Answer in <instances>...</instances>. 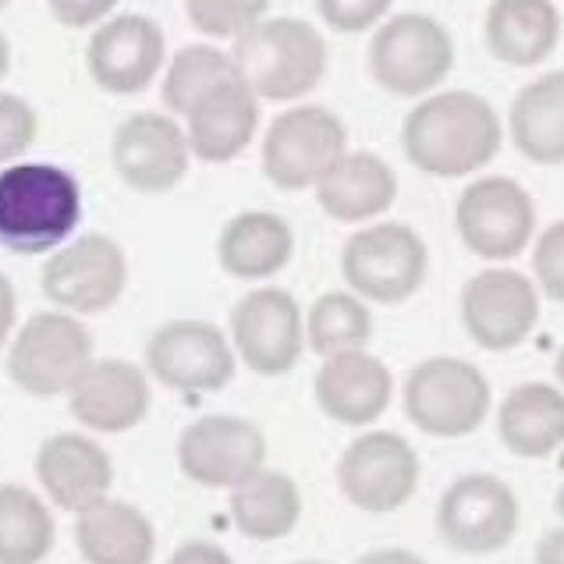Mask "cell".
<instances>
[{
    "label": "cell",
    "mask_w": 564,
    "mask_h": 564,
    "mask_svg": "<svg viewBox=\"0 0 564 564\" xmlns=\"http://www.w3.org/2000/svg\"><path fill=\"white\" fill-rule=\"evenodd\" d=\"M8 8V0H0V11H4Z\"/></svg>",
    "instance_id": "46"
},
{
    "label": "cell",
    "mask_w": 564,
    "mask_h": 564,
    "mask_svg": "<svg viewBox=\"0 0 564 564\" xmlns=\"http://www.w3.org/2000/svg\"><path fill=\"white\" fill-rule=\"evenodd\" d=\"M316 405L341 426H373L394 398V377L387 362L369 351H341L324 359L316 373Z\"/></svg>",
    "instance_id": "22"
},
{
    "label": "cell",
    "mask_w": 564,
    "mask_h": 564,
    "mask_svg": "<svg viewBox=\"0 0 564 564\" xmlns=\"http://www.w3.org/2000/svg\"><path fill=\"white\" fill-rule=\"evenodd\" d=\"M366 68L383 93L423 100L455 72V36L423 11L387 14L369 36Z\"/></svg>",
    "instance_id": "4"
},
{
    "label": "cell",
    "mask_w": 564,
    "mask_h": 564,
    "mask_svg": "<svg viewBox=\"0 0 564 564\" xmlns=\"http://www.w3.org/2000/svg\"><path fill=\"white\" fill-rule=\"evenodd\" d=\"M419 487V455L394 430H369L337 458V490L345 501L369 514L405 508Z\"/></svg>",
    "instance_id": "13"
},
{
    "label": "cell",
    "mask_w": 564,
    "mask_h": 564,
    "mask_svg": "<svg viewBox=\"0 0 564 564\" xmlns=\"http://www.w3.org/2000/svg\"><path fill=\"white\" fill-rule=\"evenodd\" d=\"M401 147L409 164L430 178H469L501 153L505 121L487 96L437 89L405 115Z\"/></svg>",
    "instance_id": "1"
},
{
    "label": "cell",
    "mask_w": 564,
    "mask_h": 564,
    "mask_svg": "<svg viewBox=\"0 0 564 564\" xmlns=\"http://www.w3.org/2000/svg\"><path fill=\"white\" fill-rule=\"evenodd\" d=\"M40 135V118L25 96L0 93V164H19V156L32 150Z\"/></svg>",
    "instance_id": "34"
},
{
    "label": "cell",
    "mask_w": 564,
    "mask_h": 564,
    "mask_svg": "<svg viewBox=\"0 0 564 564\" xmlns=\"http://www.w3.org/2000/svg\"><path fill=\"white\" fill-rule=\"evenodd\" d=\"M93 362V334L64 310L32 313L8 341V377L32 398L68 394Z\"/></svg>",
    "instance_id": "7"
},
{
    "label": "cell",
    "mask_w": 564,
    "mask_h": 564,
    "mask_svg": "<svg viewBox=\"0 0 564 564\" xmlns=\"http://www.w3.org/2000/svg\"><path fill=\"white\" fill-rule=\"evenodd\" d=\"M505 132L511 135V147L533 164H564V68L546 72L514 93Z\"/></svg>",
    "instance_id": "27"
},
{
    "label": "cell",
    "mask_w": 564,
    "mask_h": 564,
    "mask_svg": "<svg viewBox=\"0 0 564 564\" xmlns=\"http://www.w3.org/2000/svg\"><path fill=\"white\" fill-rule=\"evenodd\" d=\"M554 505H557V514L564 519V482H561V490H557V501H554Z\"/></svg>",
    "instance_id": "44"
},
{
    "label": "cell",
    "mask_w": 564,
    "mask_h": 564,
    "mask_svg": "<svg viewBox=\"0 0 564 564\" xmlns=\"http://www.w3.org/2000/svg\"><path fill=\"white\" fill-rule=\"evenodd\" d=\"M178 465L199 487L235 490L267 465V437L241 415H203L182 430Z\"/></svg>",
    "instance_id": "18"
},
{
    "label": "cell",
    "mask_w": 564,
    "mask_h": 564,
    "mask_svg": "<svg viewBox=\"0 0 564 564\" xmlns=\"http://www.w3.org/2000/svg\"><path fill=\"white\" fill-rule=\"evenodd\" d=\"M147 369L124 359H93L72 383L68 409L93 433H128L150 415Z\"/></svg>",
    "instance_id": "19"
},
{
    "label": "cell",
    "mask_w": 564,
    "mask_h": 564,
    "mask_svg": "<svg viewBox=\"0 0 564 564\" xmlns=\"http://www.w3.org/2000/svg\"><path fill=\"white\" fill-rule=\"evenodd\" d=\"M462 327L482 351H511L540 324V288L514 267H487L473 273L458 299Z\"/></svg>",
    "instance_id": "12"
},
{
    "label": "cell",
    "mask_w": 564,
    "mask_h": 564,
    "mask_svg": "<svg viewBox=\"0 0 564 564\" xmlns=\"http://www.w3.org/2000/svg\"><path fill=\"white\" fill-rule=\"evenodd\" d=\"M14 324H19V292L4 270H0V348L11 341Z\"/></svg>",
    "instance_id": "39"
},
{
    "label": "cell",
    "mask_w": 564,
    "mask_h": 564,
    "mask_svg": "<svg viewBox=\"0 0 564 564\" xmlns=\"http://www.w3.org/2000/svg\"><path fill=\"white\" fill-rule=\"evenodd\" d=\"M231 522L241 536L260 540V543H273L284 540L302 519V494L299 482L278 473V469H263L252 473L246 482H238L231 490Z\"/></svg>",
    "instance_id": "29"
},
{
    "label": "cell",
    "mask_w": 564,
    "mask_h": 564,
    "mask_svg": "<svg viewBox=\"0 0 564 564\" xmlns=\"http://www.w3.org/2000/svg\"><path fill=\"white\" fill-rule=\"evenodd\" d=\"M536 564H564V525L551 529V533L536 543Z\"/></svg>",
    "instance_id": "41"
},
{
    "label": "cell",
    "mask_w": 564,
    "mask_h": 564,
    "mask_svg": "<svg viewBox=\"0 0 564 564\" xmlns=\"http://www.w3.org/2000/svg\"><path fill=\"white\" fill-rule=\"evenodd\" d=\"M188 160L192 150L185 124H178L174 115L139 110V115H128L110 135V164L118 178L147 196L178 188L188 174Z\"/></svg>",
    "instance_id": "17"
},
{
    "label": "cell",
    "mask_w": 564,
    "mask_h": 564,
    "mask_svg": "<svg viewBox=\"0 0 564 564\" xmlns=\"http://www.w3.org/2000/svg\"><path fill=\"white\" fill-rule=\"evenodd\" d=\"M167 64V36L147 14H110L89 32L86 68L110 96H139Z\"/></svg>",
    "instance_id": "15"
},
{
    "label": "cell",
    "mask_w": 564,
    "mask_h": 564,
    "mask_svg": "<svg viewBox=\"0 0 564 564\" xmlns=\"http://www.w3.org/2000/svg\"><path fill=\"white\" fill-rule=\"evenodd\" d=\"M319 209L337 224H373L398 199V174L383 156L369 150H348L337 164L316 182Z\"/></svg>",
    "instance_id": "23"
},
{
    "label": "cell",
    "mask_w": 564,
    "mask_h": 564,
    "mask_svg": "<svg viewBox=\"0 0 564 564\" xmlns=\"http://www.w3.org/2000/svg\"><path fill=\"white\" fill-rule=\"evenodd\" d=\"M430 273V249L412 224L373 220L348 235L341 249V278L348 292L373 305L409 302Z\"/></svg>",
    "instance_id": "5"
},
{
    "label": "cell",
    "mask_w": 564,
    "mask_h": 564,
    "mask_svg": "<svg viewBox=\"0 0 564 564\" xmlns=\"http://www.w3.org/2000/svg\"><path fill=\"white\" fill-rule=\"evenodd\" d=\"M394 0H316L319 22L345 36H359V32L377 29L387 14H391Z\"/></svg>",
    "instance_id": "36"
},
{
    "label": "cell",
    "mask_w": 564,
    "mask_h": 564,
    "mask_svg": "<svg viewBox=\"0 0 564 564\" xmlns=\"http://www.w3.org/2000/svg\"><path fill=\"white\" fill-rule=\"evenodd\" d=\"M36 479L54 508L78 514L110 497L115 462L86 433H54L36 451Z\"/></svg>",
    "instance_id": "20"
},
{
    "label": "cell",
    "mask_w": 564,
    "mask_h": 564,
    "mask_svg": "<svg viewBox=\"0 0 564 564\" xmlns=\"http://www.w3.org/2000/svg\"><path fill=\"white\" fill-rule=\"evenodd\" d=\"M348 153V124L319 104L288 107L263 135V174L284 192L316 188V182Z\"/></svg>",
    "instance_id": "9"
},
{
    "label": "cell",
    "mask_w": 564,
    "mask_h": 564,
    "mask_svg": "<svg viewBox=\"0 0 564 564\" xmlns=\"http://www.w3.org/2000/svg\"><path fill=\"white\" fill-rule=\"evenodd\" d=\"M192 29L209 40H238L267 19L270 0H185Z\"/></svg>",
    "instance_id": "33"
},
{
    "label": "cell",
    "mask_w": 564,
    "mask_h": 564,
    "mask_svg": "<svg viewBox=\"0 0 564 564\" xmlns=\"http://www.w3.org/2000/svg\"><path fill=\"white\" fill-rule=\"evenodd\" d=\"M519 497L501 476L465 473L437 505V533L455 554L487 557L505 551L519 533Z\"/></svg>",
    "instance_id": "11"
},
{
    "label": "cell",
    "mask_w": 564,
    "mask_h": 564,
    "mask_svg": "<svg viewBox=\"0 0 564 564\" xmlns=\"http://www.w3.org/2000/svg\"><path fill=\"white\" fill-rule=\"evenodd\" d=\"M83 224V185L61 164L19 160L0 171V249L43 256Z\"/></svg>",
    "instance_id": "2"
},
{
    "label": "cell",
    "mask_w": 564,
    "mask_h": 564,
    "mask_svg": "<svg viewBox=\"0 0 564 564\" xmlns=\"http://www.w3.org/2000/svg\"><path fill=\"white\" fill-rule=\"evenodd\" d=\"M231 348L256 377L292 373L305 351V313L292 292L252 288L231 310Z\"/></svg>",
    "instance_id": "14"
},
{
    "label": "cell",
    "mask_w": 564,
    "mask_h": 564,
    "mask_svg": "<svg viewBox=\"0 0 564 564\" xmlns=\"http://www.w3.org/2000/svg\"><path fill=\"white\" fill-rule=\"evenodd\" d=\"M167 564H235V557L209 540H188L171 554Z\"/></svg>",
    "instance_id": "38"
},
{
    "label": "cell",
    "mask_w": 564,
    "mask_h": 564,
    "mask_svg": "<svg viewBox=\"0 0 564 564\" xmlns=\"http://www.w3.org/2000/svg\"><path fill=\"white\" fill-rule=\"evenodd\" d=\"M54 540L57 522L43 497L19 482H0V564H40Z\"/></svg>",
    "instance_id": "30"
},
{
    "label": "cell",
    "mask_w": 564,
    "mask_h": 564,
    "mask_svg": "<svg viewBox=\"0 0 564 564\" xmlns=\"http://www.w3.org/2000/svg\"><path fill=\"white\" fill-rule=\"evenodd\" d=\"M295 564H324V561H295Z\"/></svg>",
    "instance_id": "45"
},
{
    "label": "cell",
    "mask_w": 564,
    "mask_h": 564,
    "mask_svg": "<svg viewBox=\"0 0 564 564\" xmlns=\"http://www.w3.org/2000/svg\"><path fill=\"white\" fill-rule=\"evenodd\" d=\"M373 341V313L369 302L356 292H324L305 313V348L319 359L341 356V351H362Z\"/></svg>",
    "instance_id": "31"
},
{
    "label": "cell",
    "mask_w": 564,
    "mask_h": 564,
    "mask_svg": "<svg viewBox=\"0 0 564 564\" xmlns=\"http://www.w3.org/2000/svg\"><path fill=\"white\" fill-rule=\"evenodd\" d=\"M260 96L238 75L217 83L185 115V139L192 156L206 160V164H228V160L246 153L260 132Z\"/></svg>",
    "instance_id": "21"
},
{
    "label": "cell",
    "mask_w": 564,
    "mask_h": 564,
    "mask_svg": "<svg viewBox=\"0 0 564 564\" xmlns=\"http://www.w3.org/2000/svg\"><path fill=\"white\" fill-rule=\"evenodd\" d=\"M356 564H426L415 551H405V546H377V551L362 554Z\"/></svg>",
    "instance_id": "40"
},
{
    "label": "cell",
    "mask_w": 564,
    "mask_h": 564,
    "mask_svg": "<svg viewBox=\"0 0 564 564\" xmlns=\"http://www.w3.org/2000/svg\"><path fill=\"white\" fill-rule=\"evenodd\" d=\"M295 231L273 209H241L217 235V263L235 281H270L292 263Z\"/></svg>",
    "instance_id": "24"
},
{
    "label": "cell",
    "mask_w": 564,
    "mask_h": 564,
    "mask_svg": "<svg viewBox=\"0 0 564 564\" xmlns=\"http://www.w3.org/2000/svg\"><path fill=\"white\" fill-rule=\"evenodd\" d=\"M401 405L426 437L458 441L476 433L490 415V380L482 369L455 356H433L412 366L401 387Z\"/></svg>",
    "instance_id": "6"
},
{
    "label": "cell",
    "mask_w": 564,
    "mask_h": 564,
    "mask_svg": "<svg viewBox=\"0 0 564 564\" xmlns=\"http://www.w3.org/2000/svg\"><path fill=\"white\" fill-rule=\"evenodd\" d=\"M75 546L86 564H150L156 529L142 508L104 497L75 514Z\"/></svg>",
    "instance_id": "26"
},
{
    "label": "cell",
    "mask_w": 564,
    "mask_h": 564,
    "mask_svg": "<svg viewBox=\"0 0 564 564\" xmlns=\"http://www.w3.org/2000/svg\"><path fill=\"white\" fill-rule=\"evenodd\" d=\"M554 373H557V380L564 383V345L557 348V359H554Z\"/></svg>",
    "instance_id": "43"
},
{
    "label": "cell",
    "mask_w": 564,
    "mask_h": 564,
    "mask_svg": "<svg viewBox=\"0 0 564 564\" xmlns=\"http://www.w3.org/2000/svg\"><path fill=\"white\" fill-rule=\"evenodd\" d=\"M8 72H11V43L4 32H0V83L8 78Z\"/></svg>",
    "instance_id": "42"
},
{
    "label": "cell",
    "mask_w": 564,
    "mask_h": 564,
    "mask_svg": "<svg viewBox=\"0 0 564 564\" xmlns=\"http://www.w3.org/2000/svg\"><path fill=\"white\" fill-rule=\"evenodd\" d=\"M462 246L487 263H508L536 238V203L522 182L508 174H479L455 203Z\"/></svg>",
    "instance_id": "8"
},
{
    "label": "cell",
    "mask_w": 564,
    "mask_h": 564,
    "mask_svg": "<svg viewBox=\"0 0 564 564\" xmlns=\"http://www.w3.org/2000/svg\"><path fill=\"white\" fill-rule=\"evenodd\" d=\"M533 284L540 295L564 305V220L546 224L533 238Z\"/></svg>",
    "instance_id": "35"
},
{
    "label": "cell",
    "mask_w": 564,
    "mask_h": 564,
    "mask_svg": "<svg viewBox=\"0 0 564 564\" xmlns=\"http://www.w3.org/2000/svg\"><path fill=\"white\" fill-rule=\"evenodd\" d=\"M501 444L519 458H546L564 447V391L554 383H519L497 409Z\"/></svg>",
    "instance_id": "28"
},
{
    "label": "cell",
    "mask_w": 564,
    "mask_h": 564,
    "mask_svg": "<svg viewBox=\"0 0 564 564\" xmlns=\"http://www.w3.org/2000/svg\"><path fill=\"white\" fill-rule=\"evenodd\" d=\"M40 284L43 295L72 316L107 313L128 288V256L110 235H78L46 256Z\"/></svg>",
    "instance_id": "10"
},
{
    "label": "cell",
    "mask_w": 564,
    "mask_h": 564,
    "mask_svg": "<svg viewBox=\"0 0 564 564\" xmlns=\"http://www.w3.org/2000/svg\"><path fill=\"white\" fill-rule=\"evenodd\" d=\"M228 75H235L231 54H224L214 43H188L174 57H167L160 96H164V107L171 115L185 118L188 110Z\"/></svg>",
    "instance_id": "32"
},
{
    "label": "cell",
    "mask_w": 564,
    "mask_h": 564,
    "mask_svg": "<svg viewBox=\"0 0 564 564\" xmlns=\"http://www.w3.org/2000/svg\"><path fill=\"white\" fill-rule=\"evenodd\" d=\"M46 8L64 29H96L115 14L118 0H46Z\"/></svg>",
    "instance_id": "37"
},
{
    "label": "cell",
    "mask_w": 564,
    "mask_h": 564,
    "mask_svg": "<svg viewBox=\"0 0 564 564\" xmlns=\"http://www.w3.org/2000/svg\"><path fill=\"white\" fill-rule=\"evenodd\" d=\"M231 337L206 319H171L147 345V369L171 391H224L235 380Z\"/></svg>",
    "instance_id": "16"
},
{
    "label": "cell",
    "mask_w": 564,
    "mask_h": 564,
    "mask_svg": "<svg viewBox=\"0 0 564 564\" xmlns=\"http://www.w3.org/2000/svg\"><path fill=\"white\" fill-rule=\"evenodd\" d=\"M561 29L554 0H490L482 19V43L501 64L536 68L557 51Z\"/></svg>",
    "instance_id": "25"
},
{
    "label": "cell",
    "mask_w": 564,
    "mask_h": 564,
    "mask_svg": "<svg viewBox=\"0 0 564 564\" xmlns=\"http://www.w3.org/2000/svg\"><path fill=\"white\" fill-rule=\"evenodd\" d=\"M235 75L260 100L292 104L310 96L327 75V40L313 22L278 14L241 32L231 51Z\"/></svg>",
    "instance_id": "3"
}]
</instances>
